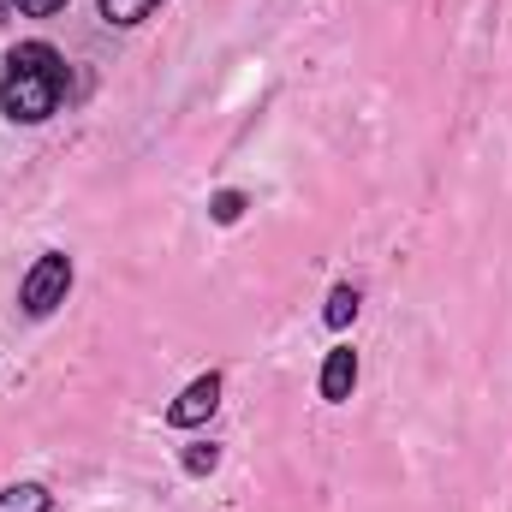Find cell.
I'll return each mask as SVG.
<instances>
[{"label":"cell","mask_w":512,"mask_h":512,"mask_svg":"<svg viewBox=\"0 0 512 512\" xmlns=\"http://www.w3.org/2000/svg\"><path fill=\"white\" fill-rule=\"evenodd\" d=\"M60 96H66V60H60V48H48V42H18V48L6 54V78H0V108H6V120L36 126V120H48V114L60 108Z\"/></svg>","instance_id":"6da1fadb"},{"label":"cell","mask_w":512,"mask_h":512,"mask_svg":"<svg viewBox=\"0 0 512 512\" xmlns=\"http://www.w3.org/2000/svg\"><path fill=\"white\" fill-rule=\"evenodd\" d=\"M66 292H72V256L48 251V256H36V268L24 274V286H18V304H24L30 316H48L54 304H66Z\"/></svg>","instance_id":"7a4b0ae2"},{"label":"cell","mask_w":512,"mask_h":512,"mask_svg":"<svg viewBox=\"0 0 512 512\" xmlns=\"http://www.w3.org/2000/svg\"><path fill=\"white\" fill-rule=\"evenodd\" d=\"M215 405H221V376L209 370V376H197V382L167 405V423H173V429H197V423L215 417Z\"/></svg>","instance_id":"3957f363"},{"label":"cell","mask_w":512,"mask_h":512,"mask_svg":"<svg viewBox=\"0 0 512 512\" xmlns=\"http://www.w3.org/2000/svg\"><path fill=\"white\" fill-rule=\"evenodd\" d=\"M352 387H358V352L352 346H334L328 352V364H322V399H352Z\"/></svg>","instance_id":"277c9868"},{"label":"cell","mask_w":512,"mask_h":512,"mask_svg":"<svg viewBox=\"0 0 512 512\" xmlns=\"http://www.w3.org/2000/svg\"><path fill=\"white\" fill-rule=\"evenodd\" d=\"M48 489L42 483H12V489H0V512H48Z\"/></svg>","instance_id":"5b68a950"},{"label":"cell","mask_w":512,"mask_h":512,"mask_svg":"<svg viewBox=\"0 0 512 512\" xmlns=\"http://www.w3.org/2000/svg\"><path fill=\"white\" fill-rule=\"evenodd\" d=\"M155 6H161V0H102V18H108V24H143Z\"/></svg>","instance_id":"8992f818"},{"label":"cell","mask_w":512,"mask_h":512,"mask_svg":"<svg viewBox=\"0 0 512 512\" xmlns=\"http://www.w3.org/2000/svg\"><path fill=\"white\" fill-rule=\"evenodd\" d=\"M352 316H358V292H352V286H334V292H328V310H322V322H328V328H346Z\"/></svg>","instance_id":"52a82bcc"},{"label":"cell","mask_w":512,"mask_h":512,"mask_svg":"<svg viewBox=\"0 0 512 512\" xmlns=\"http://www.w3.org/2000/svg\"><path fill=\"white\" fill-rule=\"evenodd\" d=\"M209 215H215V221H221V227H233V221H239V215H245V197H239V191H221V197H215V203H209Z\"/></svg>","instance_id":"ba28073f"},{"label":"cell","mask_w":512,"mask_h":512,"mask_svg":"<svg viewBox=\"0 0 512 512\" xmlns=\"http://www.w3.org/2000/svg\"><path fill=\"white\" fill-rule=\"evenodd\" d=\"M215 465H221L215 447H191V453H185V471H191V477H203V471H215Z\"/></svg>","instance_id":"9c48e42d"},{"label":"cell","mask_w":512,"mask_h":512,"mask_svg":"<svg viewBox=\"0 0 512 512\" xmlns=\"http://www.w3.org/2000/svg\"><path fill=\"white\" fill-rule=\"evenodd\" d=\"M12 6H18V12H30V18H48V12H60L66 0H12Z\"/></svg>","instance_id":"30bf717a"},{"label":"cell","mask_w":512,"mask_h":512,"mask_svg":"<svg viewBox=\"0 0 512 512\" xmlns=\"http://www.w3.org/2000/svg\"><path fill=\"white\" fill-rule=\"evenodd\" d=\"M0 12H6V6H0Z\"/></svg>","instance_id":"8fae6325"}]
</instances>
